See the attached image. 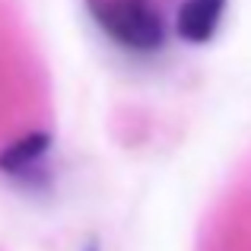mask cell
Masks as SVG:
<instances>
[{
    "label": "cell",
    "mask_w": 251,
    "mask_h": 251,
    "mask_svg": "<svg viewBox=\"0 0 251 251\" xmlns=\"http://www.w3.org/2000/svg\"><path fill=\"white\" fill-rule=\"evenodd\" d=\"M223 10H226V0H184L178 6V16H175L178 35L191 45L210 42L216 25H220Z\"/></svg>",
    "instance_id": "obj_2"
},
{
    "label": "cell",
    "mask_w": 251,
    "mask_h": 251,
    "mask_svg": "<svg viewBox=\"0 0 251 251\" xmlns=\"http://www.w3.org/2000/svg\"><path fill=\"white\" fill-rule=\"evenodd\" d=\"M96 23L130 51H156L166 45V23L150 0H92Z\"/></svg>",
    "instance_id": "obj_1"
},
{
    "label": "cell",
    "mask_w": 251,
    "mask_h": 251,
    "mask_svg": "<svg viewBox=\"0 0 251 251\" xmlns=\"http://www.w3.org/2000/svg\"><path fill=\"white\" fill-rule=\"evenodd\" d=\"M48 147H51V137L45 134V130L23 134L19 140H13L10 147H3V153H0V172H10V175H16V172L35 166V162L42 159L45 153H48Z\"/></svg>",
    "instance_id": "obj_3"
}]
</instances>
